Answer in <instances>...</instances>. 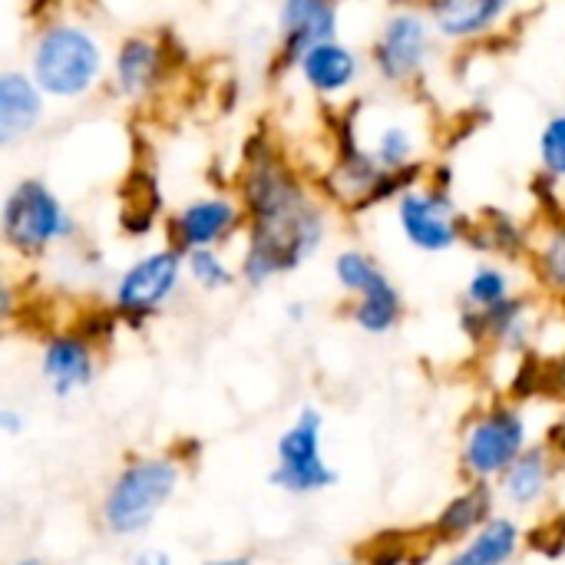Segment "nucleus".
Listing matches in <instances>:
<instances>
[{
	"mask_svg": "<svg viewBox=\"0 0 565 565\" xmlns=\"http://www.w3.org/2000/svg\"><path fill=\"white\" fill-rule=\"evenodd\" d=\"M185 268H189V278L205 288V291H218V288H228L235 281L232 268L222 262V255L215 248H195L185 255Z\"/></svg>",
	"mask_w": 565,
	"mask_h": 565,
	"instance_id": "obj_22",
	"label": "nucleus"
},
{
	"mask_svg": "<svg viewBox=\"0 0 565 565\" xmlns=\"http://www.w3.org/2000/svg\"><path fill=\"white\" fill-rule=\"evenodd\" d=\"M401 228L420 252H447L460 238L454 202L440 192H407L397 205Z\"/></svg>",
	"mask_w": 565,
	"mask_h": 565,
	"instance_id": "obj_8",
	"label": "nucleus"
},
{
	"mask_svg": "<svg viewBox=\"0 0 565 565\" xmlns=\"http://www.w3.org/2000/svg\"><path fill=\"white\" fill-rule=\"evenodd\" d=\"M510 301V278L500 268H477L467 281V305L473 311H490L497 305Z\"/></svg>",
	"mask_w": 565,
	"mask_h": 565,
	"instance_id": "obj_21",
	"label": "nucleus"
},
{
	"mask_svg": "<svg viewBox=\"0 0 565 565\" xmlns=\"http://www.w3.org/2000/svg\"><path fill=\"white\" fill-rule=\"evenodd\" d=\"M182 278V255L175 248L152 252L129 265L116 285V315L129 324H142L149 315H156L179 288Z\"/></svg>",
	"mask_w": 565,
	"mask_h": 565,
	"instance_id": "obj_7",
	"label": "nucleus"
},
{
	"mask_svg": "<svg viewBox=\"0 0 565 565\" xmlns=\"http://www.w3.org/2000/svg\"><path fill=\"white\" fill-rule=\"evenodd\" d=\"M500 13H503L500 0H434V20L447 36L480 33Z\"/></svg>",
	"mask_w": 565,
	"mask_h": 565,
	"instance_id": "obj_19",
	"label": "nucleus"
},
{
	"mask_svg": "<svg viewBox=\"0 0 565 565\" xmlns=\"http://www.w3.org/2000/svg\"><path fill=\"white\" fill-rule=\"evenodd\" d=\"M73 232L70 215L60 199L36 179L20 182L3 202V238L10 248L23 255H36L46 245L66 238Z\"/></svg>",
	"mask_w": 565,
	"mask_h": 565,
	"instance_id": "obj_6",
	"label": "nucleus"
},
{
	"mask_svg": "<svg viewBox=\"0 0 565 565\" xmlns=\"http://www.w3.org/2000/svg\"><path fill=\"white\" fill-rule=\"evenodd\" d=\"M298 63H301L305 79H308L315 89H321V93H338V89H344V86L354 79V73H358L354 53H351L348 46L334 43V40L315 43Z\"/></svg>",
	"mask_w": 565,
	"mask_h": 565,
	"instance_id": "obj_17",
	"label": "nucleus"
},
{
	"mask_svg": "<svg viewBox=\"0 0 565 565\" xmlns=\"http://www.w3.org/2000/svg\"><path fill=\"white\" fill-rule=\"evenodd\" d=\"M245 199L252 212V242L242 278L258 288L275 275L298 268L321 245L324 218L278 166H258L245 185Z\"/></svg>",
	"mask_w": 565,
	"mask_h": 565,
	"instance_id": "obj_1",
	"label": "nucleus"
},
{
	"mask_svg": "<svg viewBox=\"0 0 565 565\" xmlns=\"http://www.w3.org/2000/svg\"><path fill=\"white\" fill-rule=\"evenodd\" d=\"M202 565H255L248 556H222V559H205Z\"/></svg>",
	"mask_w": 565,
	"mask_h": 565,
	"instance_id": "obj_30",
	"label": "nucleus"
},
{
	"mask_svg": "<svg viewBox=\"0 0 565 565\" xmlns=\"http://www.w3.org/2000/svg\"><path fill=\"white\" fill-rule=\"evenodd\" d=\"M99 46L79 26H50L33 53V83L50 96H79L96 83Z\"/></svg>",
	"mask_w": 565,
	"mask_h": 565,
	"instance_id": "obj_5",
	"label": "nucleus"
},
{
	"mask_svg": "<svg viewBox=\"0 0 565 565\" xmlns=\"http://www.w3.org/2000/svg\"><path fill=\"white\" fill-rule=\"evenodd\" d=\"M490 520H493V490L487 483H473L440 510L434 523V536L440 543H460L470 540L477 530H483Z\"/></svg>",
	"mask_w": 565,
	"mask_h": 565,
	"instance_id": "obj_14",
	"label": "nucleus"
},
{
	"mask_svg": "<svg viewBox=\"0 0 565 565\" xmlns=\"http://www.w3.org/2000/svg\"><path fill=\"white\" fill-rule=\"evenodd\" d=\"M520 543H523V533H520L516 520L493 516L444 565H510L520 553Z\"/></svg>",
	"mask_w": 565,
	"mask_h": 565,
	"instance_id": "obj_13",
	"label": "nucleus"
},
{
	"mask_svg": "<svg viewBox=\"0 0 565 565\" xmlns=\"http://www.w3.org/2000/svg\"><path fill=\"white\" fill-rule=\"evenodd\" d=\"M543 275L556 291L565 295V228H556L543 248Z\"/></svg>",
	"mask_w": 565,
	"mask_h": 565,
	"instance_id": "obj_25",
	"label": "nucleus"
},
{
	"mask_svg": "<svg viewBox=\"0 0 565 565\" xmlns=\"http://www.w3.org/2000/svg\"><path fill=\"white\" fill-rule=\"evenodd\" d=\"M377 275H381V268H377L364 252H341V255L334 258V278H338V285H341L344 291H351V295H364V291L374 285Z\"/></svg>",
	"mask_w": 565,
	"mask_h": 565,
	"instance_id": "obj_23",
	"label": "nucleus"
},
{
	"mask_svg": "<svg viewBox=\"0 0 565 565\" xmlns=\"http://www.w3.org/2000/svg\"><path fill=\"white\" fill-rule=\"evenodd\" d=\"M10 565H46L43 559H17V563H10Z\"/></svg>",
	"mask_w": 565,
	"mask_h": 565,
	"instance_id": "obj_31",
	"label": "nucleus"
},
{
	"mask_svg": "<svg viewBox=\"0 0 565 565\" xmlns=\"http://www.w3.org/2000/svg\"><path fill=\"white\" fill-rule=\"evenodd\" d=\"M430 46L427 23L414 13H401L384 26V36L377 43V66L387 79H404L417 73Z\"/></svg>",
	"mask_w": 565,
	"mask_h": 565,
	"instance_id": "obj_10",
	"label": "nucleus"
},
{
	"mask_svg": "<svg viewBox=\"0 0 565 565\" xmlns=\"http://www.w3.org/2000/svg\"><path fill=\"white\" fill-rule=\"evenodd\" d=\"M540 152L553 175H565V116L550 119V126L543 129V139H540Z\"/></svg>",
	"mask_w": 565,
	"mask_h": 565,
	"instance_id": "obj_24",
	"label": "nucleus"
},
{
	"mask_svg": "<svg viewBox=\"0 0 565 565\" xmlns=\"http://www.w3.org/2000/svg\"><path fill=\"white\" fill-rule=\"evenodd\" d=\"M553 480V454L550 447H530L503 477H500V493L510 507L530 510L536 507Z\"/></svg>",
	"mask_w": 565,
	"mask_h": 565,
	"instance_id": "obj_15",
	"label": "nucleus"
},
{
	"mask_svg": "<svg viewBox=\"0 0 565 565\" xmlns=\"http://www.w3.org/2000/svg\"><path fill=\"white\" fill-rule=\"evenodd\" d=\"M338 483V470L324 457V417L315 407H305L298 420L275 444V470L271 487L308 497L331 490Z\"/></svg>",
	"mask_w": 565,
	"mask_h": 565,
	"instance_id": "obj_3",
	"label": "nucleus"
},
{
	"mask_svg": "<svg viewBox=\"0 0 565 565\" xmlns=\"http://www.w3.org/2000/svg\"><path fill=\"white\" fill-rule=\"evenodd\" d=\"M338 565H358V563H338Z\"/></svg>",
	"mask_w": 565,
	"mask_h": 565,
	"instance_id": "obj_32",
	"label": "nucleus"
},
{
	"mask_svg": "<svg viewBox=\"0 0 565 565\" xmlns=\"http://www.w3.org/2000/svg\"><path fill=\"white\" fill-rule=\"evenodd\" d=\"M550 384H553V391H559L565 397V351L563 358H559V364H556V371H553V377H550Z\"/></svg>",
	"mask_w": 565,
	"mask_h": 565,
	"instance_id": "obj_29",
	"label": "nucleus"
},
{
	"mask_svg": "<svg viewBox=\"0 0 565 565\" xmlns=\"http://www.w3.org/2000/svg\"><path fill=\"white\" fill-rule=\"evenodd\" d=\"M281 30L288 56L301 60L315 43L334 36V0H285Z\"/></svg>",
	"mask_w": 565,
	"mask_h": 565,
	"instance_id": "obj_12",
	"label": "nucleus"
},
{
	"mask_svg": "<svg viewBox=\"0 0 565 565\" xmlns=\"http://www.w3.org/2000/svg\"><path fill=\"white\" fill-rule=\"evenodd\" d=\"M132 565H175L172 563V556L169 553H162V550H146V553H139Z\"/></svg>",
	"mask_w": 565,
	"mask_h": 565,
	"instance_id": "obj_28",
	"label": "nucleus"
},
{
	"mask_svg": "<svg viewBox=\"0 0 565 565\" xmlns=\"http://www.w3.org/2000/svg\"><path fill=\"white\" fill-rule=\"evenodd\" d=\"M238 225V205L228 199H202L182 209L175 218V238L179 248L189 255L195 248H212L218 245L232 228Z\"/></svg>",
	"mask_w": 565,
	"mask_h": 565,
	"instance_id": "obj_11",
	"label": "nucleus"
},
{
	"mask_svg": "<svg viewBox=\"0 0 565 565\" xmlns=\"http://www.w3.org/2000/svg\"><path fill=\"white\" fill-rule=\"evenodd\" d=\"M43 113L40 86L20 73H3L0 79V142H13L17 136L30 132Z\"/></svg>",
	"mask_w": 565,
	"mask_h": 565,
	"instance_id": "obj_16",
	"label": "nucleus"
},
{
	"mask_svg": "<svg viewBox=\"0 0 565 565\" xmlns=\"http://www.w3.org/2000/svg\"><path fill=\"white\" fill-rule=\"evenodd\" d=\"M500 3H503V7H507V3H510V0H500Z\"/></svg>",
	"mask_w": 565,
	"mask_h": 565,
	"instance_id": "obj_33",
	"label": "nucleus"
},
{
	"mask_svg": "<svg viewBox=\"0 0 565 565\" xmlns=\"http://www.w3.org/2000/svg\"><path fill=\"white\" fill-rule=\"evenodd\" d=\"M530 450L526 417L513 404H497L480 414L463 434V473L473 483L500 480Z\"/></svg>",
	"mask_w": 565,
	"mask_h": 565,
	"instance_id": "obj_4",
	"label": "nucleus"
},
{
	"mask_svg": "<svg viewBox=\"0 0 565 565\" xmlns=\"http://www.w3.org/2000/svg\"><path fill=\"white\" fill-rule=\"evenodd\" d=\"M40 374L53 397H73L96 377V344L86 334H53L40 354Z\"/></svg>",
	"mask_w": 565,
	"mask_h": 565,
	"instance_id": "obj_9",
	"label": "nucleus"
},
{
	"mask_svg": "<svg viewBox=\"0 0 565 565\" xmlns=\"http://www.w3.org/2000/svg\"><path fill=\"white\" fill-rule=\"evenodd\" d=\"M179 477H182V467L175 457L162 454V457L129 460L116 473V480L109 483V490L99 503L103 526L113 536L146 533L156 523V516L166 510V503L175 497Z\"/></svg>",
	"mask_w": 565,
	"mask_h": 565,
	"instance_id": "obj_2",
	"label": "nucleus"
},
{
	"mask_svg": "<svg viewBox=\"0 0 565 565\" xmlns=\"http://www.w3.org/2000/svg\"><path fill=\"white\" fill-rule=\"evenodd\" d=\"M401 308H404V305H401V291H397L394 281L381 271V275L374 278V285H371L364 295H358L351 318H354V324H358L364 334H387V331L397 328Z\"/></svg>",
	"mask_w": 565,
	"mask_h": 565,
	"instance_id": "obj_18",
	"label": "nucleus"
},
{
	"mask_svg": "<svg viewBox=\"0 0 565 565\" xmlns=\"http://www.w3.org/2000/svg\"><path fill=\"white\" fill-rule=\"evenodd\" d=\"M159 76V50L149 40H126L116 60V79L126 96L146 93Z\"/></svg>",
	"mask_w": 565,
	"mask_h": 565,
	"instance_id": "obj_20",
	"label": "nucleus"
},
{
	"mask_svg": "<svg viewBox=\"0 0 565 565\" xmlns=\"http://www.w3.org/2000/svg\"><path fill=\"white\" fill-rule=\"evenodd\" d=\"M23 427H26V420H23L13 407H3V411H0V430H3L7 437L23 434Z\"/></svg>",
	"mask_w": 565,
	"mask_h": 565,
	"instance_id": "obj_27",
	"label": "nucleus"
},
{
	"mask_svg": "<svg viewBox=\"0 0 565 565\" xmlns=\"http://www.w3.org/2000/svg\"><path fill=\"white\" fill-rule=\"evenodd\" d=\"M411 156V136L404 129H387L377 142V159L387 166V169H401Z\"/></svg>",
	"mask_w": 565,
	"mask_h": 565,
	"instance_id": "obj_26",
	"label": "nucleus"
}]
</instances>
